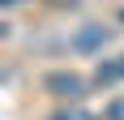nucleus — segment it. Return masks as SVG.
<instances>
[{"mask_svg": "<svg viewBox=\"0 0 124 120\" xmlns=\"http://www.w3.org/2000/svg\"><path fill=\"white\" fill-rule=\"evenodd\" d=\"M47 120H99V116H94V111H86V107H77V103H73V107H60L56 116H47Z\"/></svg>", "mask_w": 124, "mask_h": 120, "instance_id": "obj_4", "label": "nucleus"}, {"mask_svg": "<svg viewBox=\"0 0 124 120\" xmlns=\"http://www.w3.org/2000/svg\"><path fill=\"white\" fill-rule=\"evenodd\" d=\"M4 4H22V0H4Z\"/></svg>", "mask_w": 124, "mask_h": 120, "instance_id": "obj_6", "label": "nucleus"}, {"mask_svg": "<svg viewBox=\"0 0 124 120\" xmlns=\"http://www.w3.org/2000/svg\"><path fill=\"white\" fill-rule=\"evenodd\" d=\"M43 86H47L56 99H69V103H73V99H81V90H86V82H81L77 73H47V77H43Z\"/></svg>", "mask_w": 124, "mask_h": 120, "instance_id": "obj_1", "label": "nucleus"}, {"mask_svg": "<svg viewBox=\"0 0 124 120\" xmlns=\"http://www.w3.org/2000/svg\"><path fill=\"white\" fill-rule=\"evenodd\" d=\"M116 82H124V56L120 60H103L94 69V86H116Z\"/></svg>", "mask_w": 124, "mask_h": 120, "instance_id": "obj_3", "label": "nucleus"}, {"mask_svg": "<svg viewBox=\"0 0 124 120\" xmlns=\"http://www.w3.org/2000/svg\"><path fill=\"white\" fill-rule=\"evenodd\" d=\"M107 120H124V99H111L107 103Z\"/></svg>", "mask_w": 124, "mask_h": 120, "instance_id": "obj_5", "label": "nucleus"}, {"mask_svg": "<svg viewBox=\"0 0 124 120\" xmlns=\"http://www.w3.org/2000/svg\"><path fill=\"white\" fill-rule=\"evenodd\" d=\"M107 39H111V30H107V26H86V30L73 39V51H99Z\"/></svg>", "mask_w": 124, "mask_h": 120, "instance_id": "obj_2", "label": "nucleus"}]
</instances>
